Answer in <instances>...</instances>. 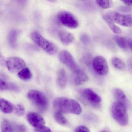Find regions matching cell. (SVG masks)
<instances>
[{
    "instance_id": "obj_32",
    "label": "cell",
    "mask_w": 132,
    "mask_h": 132,
    "mask_svg": "<svg viewBox=\"0 0 132 132\" xmlns=\"http://www.w3.org/2000/svg\"><path fill=\"white\" fill-rule=\"evenodd\" d=\"M127 42H128V45L132 50V39H129L127 40Z\"/></svg>"
},
{
    "instance_id": "obj_31",
    "label": "cell",
    "mask_w": 132,
    "mask_h": 132,
    "mask_svg": "<svg viewBox=\"0 0 132 132\" xmlns=\"http://www.w3.org/2000/svg\"><path fill=\"white\" fill-rule=\"evenodd\" d=\"M128 64L129 67V68L130 70L132 72V58L130 59L128 61Z\"/></svg>"
},
{
    "instance_id": "obj_10",
    "label": "cell",
    "mask_w": 132,
    "mask_h": 132,
    "mask_svg": "<svg viewBox=\"0 0 132 132\" xmlns=\"http://www.w3.org/2000/svg\"><path fill=\"white\" fill-rule=\"evenodd\" d=\"M79 93L83 98L92 104L98 105L101 102V97L91 89H83L80 90Z\"/></svg>"
},
{
    "instance_id": "obj_21",
    "label": "cell",
    "mask_w": 132,
    "mask_h": 132,
    "mask_svg": "<svg viewBox=\"0 0 132 132\" xmlns=\"http://www.w3.org/2000/svg\"><path fill=\"white\" fill-rule=\"evenodd\" d=\"M18 76L23 80L27 81L30 80L32 77V74L29 68L26 67L22 69L18 73Z\"/></svg>"
},
{
    "instance_id": "obj_22",
    "label": "cell",
    "mask_w": 132,
    "mask_h": 132,
    "mask_svg": "<svg viewBox=\"0 0 132 132\" xmlns=\"http://www.w3.org/2000/svg\"><path fill=\"white\" fill-rule=\"evenodd\" d=\"M54 118L56 122L61 125L65 126L68 124L67 120L60 112H56L54 114Z\"/></svg>"
},
{
    "instance_id": "obj_24",
    "label": "cell",
    "mask_w": 132,
    "mask_h": 132,
    "mask_svg": "<svg viewBox=\"0 0 132 132\" xmlns=\"http://www.w3.org/2000/svg\"><path fill=\"white\" fill-rule=\"evenodd\" d=\"M112 63L113 66L117 69L122 70L125 68L124 62L118 57H114L112 60Z\"/></svg>"
},
{
    "instance_id": "obj_7",
    "label": "cell",
    "mask_w": 132,
    "mask_h": 132,
    "mask_svg": "<svg viewBox=\"0 0 132 132\" xmlns=\"http://www.w3.org/2000/svg\"><path fill=\"white\" fill-rule=\"evenodd\" d=\"M93 67L95 72L102 76L106 75L109 71L108 65L105 58L97 56L93 60Z\"/></svg>"
},
{
    "instance_id": "obj_14",
    "label": "cell",
    "mask_w": 132,
    "mask_h": 132,
    "mask_svg": "<svg viewBox=\"0 0 132 132\" xmlns=\"http://www.w3.org/2000/svg\"><path fill=\"white\" fill-rule=\"evenodd\" d=\"M6 90L18 92L19 88L15 84L6 82L0 79V91Z\"/></svg>"
},
{
    "instance_id": "obj_12",
    "label": "cell",
    "mask_w": 132,
    "mask_h": 132,
    "mask_svg": "<svg viewBox=\"0 0 132 132\" xmlns=\"http://www.w3.org/2000/svg\"><path fill=\"white\" fill-rule=\"evenodd\" d=\"M88 79L87 74L81 69H78L73 72V81L75 85H81L87 82Z\"/></svg>"
},
{
    "instance_id": "obj_18",
    "label": "cell",
    "mask_w": 132,
    "mask_h": 132,
    "mask_svg": "<svg viewBox=\"0 0 132 132\" xmlns=\"http://www.w3.org/2000/svg\"><path fill=\"white\" fill-rule=\"evenodd\" d=\"M59 38L61 42L65 45L71 44L74 40L73 35L70 33L66 32L62 33L60 35Z\"/></svg>"
},
{
    "instance_id": "obj_3",
    "label": "cell",
    "mask_w": 132,
    "mask_h": 132,
    "mask_svg": "<svg viewBox=\"0 0 132 132\" xmlns=\"http://www.w3.org/2000/svg\"><path fill=\"white\" fill-rule=\"evenodd\" d=\"M32 40L44 51L50 55H54L57 51L56 46L43 37L39 33L32 32L31 34Z\"/></svg>"
},
{
    "instance_id": "obj_34",
    "label": "cell",
    "mask_w": 132,
    "mask_h": 132,
    "mask_svg": "<svg viewBox=\"0 0 132 132\" xmlns=\"http://www.w3.org/2000/svg\"><path fill=\"white\" fill-rule=\"evenodd\" d=\"M80 1H85V0H80Z\"/></svg>"
},
{
    "instance_id": "obj_25",
    "label": "cell",
    "mask_w": 132,
    "mask_h": 132,
    "mask_svg": "<svg viewBox=\"0 0 132 132\" xmlns=\"http://www.w3.org/2000/svg\"><path fill=\"white\" fill-rule=\"evenodd\" d=\"M98 6L104 9L111 8L113 6V2L112 0H95Z\"/></svg>"
},
{
    "instance_id": "obj_20",
    "label": "cell",
    "mask_w": 132,
    "mask_h": 132,
    "mask_svg": "<svg viewBox=\"0 0 132 132\" xmlns=\"http://www.w3.org/2000/svg\"><path fill=\"white\" fill-rule=\"evenodd\" d=\"M18 32L15 29L10 31L8 36V41L11 47L15 48L17 46Z\"/></svg>"
},
{
    "instance_id": "obj_29",
    "label": "cell",
    "mask_w": 132,
    "mask_h": 132,
    "mask_svg": "<svg viewBox=\"0 0 132 132\" xmlns=\"http://www.w3.org/2000/svg\"><path fill=\"white\" fill-rule=\"evenodd\" d=\"M5 63H6V61L4 57L0 52V65L4 66Z\"/></svg>"
},
{
    "instance_id": "obj_4",
    "label": "cell",
    "mask_w": 132,
    "mask_h": 132,
    "mask_svg": "<svg viewBox=\"0 0 132 132\" xmlns=\"http://www.w3.org/2000/svg\"><path fill=\"white\" fill-rule=\"evenodd\" d=\"M28 98L42 110H45L48 105L46 96L41 91L36 90L29 91L27 94Z\"/></svg>"
},
{
    "instance_id": "obj_17",
    "label": "cell",
    "mask_w": 132,
    "mask_h": 132,
    "mask_svg": "<svg viewBox=\"0 0 132 132\" xmlns=\"http://www.w3.org/2000/svg\"><path fill=\"white\" fill-rule=\"evenodd\" d=\"M14 109L12 105L5 99H0V110L5 114L11 113Z\"/></svg>"
},
{
    "instance_id": "obj_5",
    "label": "cell",
    "mask_w": 132,
    "mask_h": 132,
    "mask_svg": "<svg viewBox=\"0 0 132 132\" xmlns=\"http://www.w3.org/2000/svg\"><path fill=\"white\" fill-rule=\"evenodd\" d=\"M57 19L60 24L70 28H76L79 25L75 16L68 12L62 11L59 13L57 15Z\"/></svg>"
},
{
    "instance_id": "obj_6",
    "label": "cell",
    "mask_w": 132,
    "mask_h": 132,
    "mask_svg": "<svg viewBox=\"0 0 132 132\" xmlns=\"http://www.w3.org/2000/svg\"><path fill=\"white\" fill-rule=\"evenodd\" d=\"M60 61L73 73L80 69L70 53L67 50L61 51L59 54Z\"/></svg>"
},
{
    "instance_id": "obj_19",
    "label": "cell",
    "mask_w": 132,
    "mask_h": 132,
    "mask_svg": "<svg viewBox=\"0 0 132 132\" xmlns=\"http://www.w3.org/2000/svg\"><path fill=\"white\" fill-rule=\"evenodd\" d=\"M16 124H12L7 120H4L1 123V129L2 132H15Z\"/></svg>"
},
{
    "instance_id": "obj_11",
    "label": "cell",
    "mask_w": 132,
    "mask_h": 132,
    "mask_svg": "<svg viewBox=\"0 0 132 132\" xmlns=\"http://www.w3.org/2000/svg\"><path fill=\"white\" fill-rule=\"evenodd\" d=\"M27 119L29 123L35 129L45 126V122L43 117L35 112H29L27 114Z\"/></svg>"
},
{
    "instance_id": "obj_27",
    "label": "cell",
    "mask_w": 132,
    "mask_h": 132,
    "mask_svg": "<svg viewBox=\"0 0 132 132\" xmlns=\"http://www.w3.org/2000/svg\"><path fill=\"white\" fill-rule=\"evenodd\" d=\"M75 132H90V130L86 126L81 125L78 126L75 130Z\"/></svg>"
},
{
    "instance_id": "obj_16",
    "label": "cell",
    "mask_w": 132,
    "mask_h": 132,
    "mask_svg": "<svg viewBox=\"0 0 132 132\" xmlns=\"http://www.w3.org/2000/svg\"><path fill=\"white\" fill-rule=\"evenodd\" d=\"M112 92L114 97L118 101L122 102L126 105L128 104V101L126 95L122 90L120 88H114Z\"/></svg>"
},
{
    "instance_id": "obj_33",
    "label": "cell",
    "mask_w": 132,
    "mask_h": 132,
    "mask_svg": "<svg viewBox=\"0 0 132 132\" xmlns=\"http://www.w3.org/2000/svg\"><path fill=\"white\" fill-rule=\"evenodd\" d=\"M46 1L49 2H52V3H55L56 2L57 0H46Z\"/></svg>"
},
{
    "instance_id": "obj_2",
    "label": "cell",
    "mask_w": 132,
    "mask_h": 132,
    "mask_svg": "<svg viewBox=\"0 0 132 132\" xmlns=\"http://www.w3.org/2000/svg\"><path fill=\"white\" fill-rule=\"evenodd\" d=\"M111 113L113 118L118 124L125 126L128 123V115L126 105L119 101L114 102L111 108Z\"/></svg>"
},
{
    "instance_id": "obj_30",
    "label": "cell",
    "mask_w": 132,
    "mask_h": 132,
    "mask_svg": "<svg viewBox=\"0 0 132 132\" xmlns=\"http://www.w3.org/2000/svg\"><path fill=\"white\" fill-rule=\"evenodd\" d=\"M124 4L128 6H132V0H120Z\"/></svg>"
},
{
    "instance_id": "obj_9",
    "label": "cell",
    "mask_w": 132,
    "mask_h": 132,
    "mask_svg": "<svg viewBox=\"0 0 132 132\" xmlns=\"http://www.w3.org/2000/svg\"><path fill=\"white\" fill-rule=\"evenodd\" d=\"M114 21L125 27H132V16L113 12L108 15Z\"/></svg>"
},
{
    "instance_id": "obj_15",
    "label": "cell",
    "mask_w": 132,
    "mask_h": 132,
    "mask_svg": "<svg viewBox=\"0 0 132 132\" xmlns=\"http://www.w3.org/2000/svg\"><path fill=\"white\" fill-rule=\"evenodd\" d=\"M103 19L109 26L111 30L116 34H121L122 33L121 29L114 23L113 20L108 15H103Z\"/></svg>"
},
{
    "instance_id": "obj_28",
    "label": "cell",
    "mask_w": 132,
    "mask_h": 132,
    "mask_svg": "<svg viewBox=\"0 0 132 132\" xmlns=\"http://www.w3.org/2000/svg\"><path fill=\"white\" fill-rule=\"evenodd\" d=\"M35 131L39 132H50L51 131L50 128L46 127L45 126H43L39 128L35 129Z\"/></svg>"
},
{
    "instance_id": "obj_1",
    "label": "cell",
    "mask_w": 132,
    "mask_h": 132,
    "mask_svg": "<svg viewBox=\"0 0 132 132\" xmlns=\"http://www.w3.org/2000/svg\"><path fill=\"white\" fill-rule=\"evenodd\" d=\"M53 105L56 111L62 113L79 115L82 109L79 103L73 99L59 97L53 100Z\"/></svg>"
},
{
    "instance_id": "obj_8",
    "label": "cell",
    "mask_w": 132,
    "mask_h": 132,
    "mask_svg": "<svg viewBox=\"0 0 132 132\" xmlns=\"http://www.w3.org/2000/svg\"><path fill=\"white\" fill-rule=\"evenodd\" d=\"M5 64L9 70L12 73L20 71L26 66L24 61L17 57H9L6 60Z\"/></svg>"
},
{
    "instance_id": "obj_13",
    "label": "cell",
    "mask_w": 132,
    "mask_h": 132,
    "mask_svg": "<svg viewBox=\"0 0 132 132\" xmlns=\"http://www.w3.org/2000/svg\"><path fill=\"white\" fill-rule=\"evenodd\" d=\"M56 83L59 88L64 89L67 84V77L65 71L63 69L59 70L57 73Z\"/></svg>"
},
{
    "instance_id": "obj_23",
    "label": "cell",
    "mask_w": 132,
    "mask_h": 132,
    "mask_svg": "<svg viewBox=\"0 0 132 132\" xmlns=\"http://www.w3.org/2000/svg\"><path fill=\"white\" fill-rule=\"evenodd\" d=\"M114 38L116 43L120 48L123 49H127L128 45V42L125 38L119 36H115Z\"/></svg>"
},
{
    "instance_id": "obj_26",
    "label": "cell",
    "mask_w": 132,
    "mask_h": 132,
    "mask_svg": "<svg viewBox=\"0 0 132 132\" xmlns=\"http://www.w3.org/2000/svg\"><path fill=\"white\" fill-rule=\"evenodd\" d=\"M15 114L18 116H22L25 113L24 107L22 104H18L15 107Z\"/></svg>"
}]
</instances>
